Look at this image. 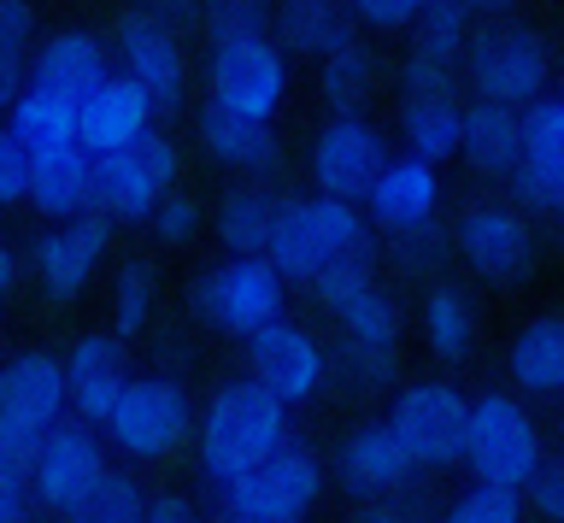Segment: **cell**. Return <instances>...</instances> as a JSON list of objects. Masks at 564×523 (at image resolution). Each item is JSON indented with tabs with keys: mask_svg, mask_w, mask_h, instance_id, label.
Here are the masks:
<instances>
[{
	"mask_svg": "<svg viewBox=\"0 0 564 523\" xmlns=\"http://www.w3.org/2000/svg\"><path fill=\"white\" fill-rule=\"evenodd\" d=\"M42 435L47 429H35L30 417H18V412L0 406V465H12V470H24V477H30L35 453H42Z\"/></svg>",
	"mask_w": 564,
	"mask_h": 523,
	"instance_id": "7bdbcfd3",
	"label": "cell"
},
{
	"mask_svg": "<svg viewBox=\"0 0 564 523\" xmlns=\"http://www.w3.org/2000/svg\"><path fill=\"white\" fill-rule=\"evenodd\" d=\"M106 77H112V47L95 30H59V36H47L30 54V83H42V89L65 95V100H83Z\"/></svg>",
	"mask_w": 564,
	"mask_h": 523,
	"instance_id": "7402d4cb",
	"label": "cell"
},
{
	"mask_svg": "<svg viewBox=\"0 0 564 523\" xmlns=\"http://www.w3.org/2000/svg\"><path fill=\"white\" fill-rule=\"evenodd\" d=\"M148 230L165 241V248H183V241H194V230H200V200L183 195V188L159 195V206L148 213Z\"/></svg>",
	"mask_w": 564,
	"mask_h": 523,
	"instance_id": "ab89813d",
	"label": "cell"
},
{
	"mask_svg": "<svg viewBox=\"0 0 564 523\" xmlns=\"http://www.w3.org/2000/svg\"><path fill=\"white\" fill-rule=\"evenodd\" d=\"M7 130L30 153L65 148V142H77V100H65V95L42 89V83H30V89L7 107Z\"/></svg>",
	"mask_w": 564,
	"mask_h": 523,
	"instance_id": "f1b7e54d",
	"label": "cell"
},
{
	"mask_svg": "<svg viewBox=\"0 0 564 523\" xmlns=\"http://www.w3.org/2000/svg\"><path fill=\"white\" fill-rule=\"evenodd\" d=\"M388 160L394 153H388V135L377 124H365L359 112H335L312 142V183H317V195L365 200Z\"/></svg>",
	"mask_w": 564,
	"mask_h": 523,
	"instance_id": "30bf717a",
	"label": "cell"
},
{
	"mask_svg": "<svg viewBox=\"0 0 564 523\" xmlns=\"http://www.w3.org/2000/svg\"><path fill=\"white\" fill-rule=\"evenodd\" d=\"M276 30L289 54H324L335 36H347V7L341 0H282L276 7Z\"/></svg>",
	"mask_w": 564,
	"mask_h": 523,
	"instance_id": "d6a6232c",
	"label": "cell"
},
{
	"mask_svg": "<svg viewBox=\"0 0 564 523\" xmlns=\"http://www.w3.org/2000/svg\"><path fill=\"white\" fill-rule=\"evenodd\" d=\"M423 336H430L435 359L465 364L476 353V301L458 283H435L423 301Z\"/></svg>",
	"mask_w": 564,
	"mask_h": 523,
	"instance_id": "4dcf8cb0",
	"label": "cell"
},
{
	"mask_svg": "<svg viewBox=\"0 0 564 523\" xmlns=\"http://www.w3.org/2000/svg\"><path fill=\"white\" fill-rule=\"evenodd\" d=\"M317 89H324V100L335 112H359L370 100V89H377V59H370V47L352 30L317 54Z\"/></svg>",
	"mask_w": 564,
	"mask_h": 523,
	"instance_id": "f546056e",
	"label": "cell"
},
{
	"mask_svg": "<svg viewBox=\"0 0 564 523\" xmlns=\"http://www.w3.org/2000/svg\"><path fill=\"white\" fill-rule=\"evenodd\" d=\"M30 54H35V47H24V42H7V36H0V112H7L12 100L30 89Z\"/></svg>",
	"mask_w": 564,
	"mask_h": 523,
	"instance_id": "bcb514c9",
	"label": "cell"
},
{
	"mask_svg": "<svg viewBox=\"0 0 564 523\" xmlns=\"http://www.w3.org/2000/svg\"><path fill=\"white\" fill-rule=\"evenodd\" d=\"M558 107H564V95H558Z\"/></svg>",
	"mask_w": 564,
	"mask_h": 523,
	"instance_id": "db71d44e",
	"label": "cell"
},
{
	"mask_svg": "<svg viewBox=\"0 0 564 523\" xmlns=\"http://www.w3.org/2000/svg\"><path fill=\"white\" fill-rule=\"evenodd\" d=\"M200 142L218 165L229 171H247V177H264V171H276V130L271 118H253V112H236V107H212L200 112Z\"/></svg>",
	"mask_w": 564,
	"mask_h": 523,
	"instance_id": "d4e9b609",
	"label": "cell"
},
{
	"mask_svg": "<svg viewBox=\"0 0 564 523\" xmlns=\"http://www.w3.org/2000/svg\"><path fill=\"white\" fill-rule=\"evenodd\" d=\"M118 65L123 77H135L141 89L153 95L159 112H176L188 95V59H183V42L171 36L165 19H153V12H123L118 24Z\"/></svg>",
	"mask_w": 564,
	"mask_h": 523,
	"instance_id": "5bb4252c",
	"label": "cell"
},
{
	"mask_svg": "<svg viewBox=\"0 0 564 523\" xmlns=\"http://www.w3.org/2000/svg\"><path fill=\"white\" fill-rule=\"evenodd\" d=\"M400 371V341H365V336H341V377L352 389H377Z\"/></svg>",
	"mask_w": 564,
	"mask_h": 523,
	"instance_id": "74e56055",
	"label": "cell"
},
{
	"mask_svg": "<svg viewBox=\"0 0 564 523\" xmlns=\"http://www.w3.org/2000/svg\"><path fill=\"white\" fill-rule=\"evenodd\" d=\"M359 523H423V512H417L412 500H405V488H400V494H382V500L370 505V512H365Z\"/></svg>",
	"mask_w": 564,
	"mask_h": 523,
	"instance_id": "681fc988",
	"label": "cell"
},
{
	"mask_svg": "<svg viewBox=\"0 0 564 523\" xmlns=\"http://www.w3.org/2000/svg\"><path fill=\"white\" fill-rule=\"evenodd\" d=\"M100 429L112 435V447L123 453V459L165 465L188 447V435H194L188 389L176 377H130V389L118 394V406Z\"/></svg>",
	"mask_w": 564,
	"mask_h": 523,
	"instance_id": "277c9868",
	"label": "cell"
},
{
	"mask_svg": "<svg viewBox=\"0 0 564 523\" xmlns=\"http://www.w3.org/2000/svg\"><path fill=\"white\" fill-rule=\"evenodd\" d=\"M506 371L523 394H541V400L564 394V318L558 312H541V318H529L518 336H511Z\"/></svg>",
	"mask_w": 564,
	"mask_h": 523,
	"instance_id": "4316f807",
	"label": "cell"
},
{
	"mask_svg": "<svg viewBox=\"0 0 564 523\" xmlns=\"http://www.w3.org/2000/svg\"><path fill=\"white\" fill-rule=\"evenodd\" d=\"M518 195L535 206V213H546V218L564 224V160H553V165L523 160V165H518Z\"/></svg>",
	"mask_w": 564,
	"mask_h": 523,
	"instance_id": "60d3db41",
	"label": "cell"
},
{
	"mask_svg": "<svg viewBox=\"0 0 564 523\" xmlns=\"http://www.w3.org/2000/svg\"><path fill=\"white\" fill-rule=\"evenodd\" d=\"M106 248H112V218L106 213H77V218H59L53 230H42L35 241V276L53 301H77L83 283L100 271Z\"/></svg>",
	"mask_w": 564,
	"mask_h": 523,
	"instance_id": "9a60e30c",
	"label": "cell"
},
{
	"mask_svg": "<svg viewBox=\"0 0 564 523\" xmlns=\"http://www.w3.org/2000/svg\"><path fill=\"white\" fill-rule=\"evenodd\" d=\"M30 165H35V153L0 124V206H24L30 200Z\"/></svg>",
	"mask_w": 564,
	"mask_h": 523,
	"instance_id": "b9f144b4",
	"label": "cell"
},
{
	"mask_svg": "<svg viewBox=\"0 0 564 523\" xmlns=\"http://www.w3.org/2000/svg\"><path fill=\"white\" fill-rule=\"evenodd\" d=\"M218 494V523H306V512L324 494V465L317 453L282 442L271 459H259L247 477H236Z\"/></svg>",
	"mask_w": 564,
	"mask_h": 523,
	"instance_id": "3957f363",
	"label": "cell"
},
{
	"mask_svg": "<svg viewBox=\"0 0 564 523\" xmlns=\"http://www.w3.org/2000/svg\"><path fill=\"white\" fill-rule=\"evenodd\" d=\"M289 442V406L253 377H229L194 429V459L212 488H229Z\"/></svg>",
	"mask_w": 564,
	"mask_h": 523,
	"instance_id": "6da1fadb",
	"label": "cell"
},
{
	"mask_svg": "<svg viewBox=\"0 0 564 523\" xmlns=\"http://www.w3.org/2000/svg\"><path fill=\"white\" fill-rule=\"evenodd\" d=\"M0 406L30 417L35 429H53L70 412V382L65 359L53 353H18L12 364H0Z\"/></svg>",
	"mask_w": 564,
	"mask_h": 523,
	"instance_id": "cb8c5ba5",
	"label": "cell"
},
{
	"mask_svg": "<svg viewBox=\"0 0 564 523\" xmlns=\"http://www.w3.org/2000/svg\"><path fill=\"white\" fill-rule=\"evenodd\" d=\"M400 135H405V153L417 160H453L458 142H465V107H458L453 89H435V95H405L400 107Z\"/></svg>",
	"mask_w": 564,
	"mask_h": 523,
	"instance_id": "83f0119b",
	"label": "cell"
},
{
	"mask_svg": "<svg viewBox=\"0 0 564 523\" xmlns=\"http://www.w3.org/2000/svg\"><path fill=\"white\" fill-rule=\"evenodd\" d=\"M324 347H317L312 329H300L289 318H271L259 324L253 336H247V377L264 382L282 406H300V400H312L324 389Z\"/></svg>",
	"mask_w": 564,
	"mask_h": 523,
	"instance_id": "4fadbf2b",
	"label": "cell"
},
{
	"mask_svg": "<svg viewBox=\"0 0 564 523\" xmlns=\"http://www.w3.org/2000/svg\"><path fill=\"white\" fill-rule=\"evenodd\" d=\"M458 253L488 283H523L535 271V230L511 206H470L458 218Z\"/></svg>",
	"mask_w": 564,
	"mask_h": 523,
	"instance_id": "2e32d148",
	"label": "cell"
},
{
	"mask_svg": "<svg viewBox=\"0 0 564 523\" xmlns=\"http://www.w3.org/2000/svg\"><path fill=\"white\" fill-rule=\"evenodd\" d=\"M276 200L282 195H271L264 183H236L218 200V241L229 253H264L271 224H276Z\"/></svg>",
	"mask_w": 564,
	"mask_h": 523,
	"instance_id": "1f68e13d",
	"label": "cell"
},
{
	"mask_svg": "<svg viewBox=\"0 0 564 523\" xmlns=\"http://www.w3.org/2000/svg\"><path fill=\"white\" fill-rule=\"evenodd\" d=\"M465 7H470V12H506L511 0H465Z\"/></svg>",
	"mask_w": 564,
	"mask_h": 523,
	"instance_id": "f5cc1de1",
	"label": "cell"
},
{
	"mask_svg": "<svg viewBox=\"0 0 564 523\" xmlns=\"http://www.w3.org/2000/svg\"><path fill=\"white\" fill-rule=\"evenodd\" d=\"M153 118H159L153 95L141 89L135 77L112 72L100 89H88V95L77 100V142H83L88 153H112V148H123V142H135V135H148Z\"/></svg>",
	"mask_w": 564,
	"mask_h": 523,
	"instance_id": "d6986e66",
	"label": "cell"
},
{
	"mask_svg": "<svg viewBox=\"0 0 564 523\" xmlns=\"http://www.w3.org/2000/svg\"><path fill=\"white\" fill-rule=\"evenodd\" d=\"M441 523H523V488H500V482H470L465 494L447 505Z\"/></svg>",
	"mask_w": 564,
	"mask_h": 523,
	"instance_id": "8d00e7d4",
	"label": "cell"
},
{
	"mask_svg": "<svg viewBox=\"0 0 564 523\" xmlns=\"http://www.w3.org/2000/svg\"><path fill=\"white\" fill-rule=\"evenodd\" d=\"M458 153H465L470 171H482V177H518V165H523V107L476 95V107H465V142H458Z\"/></svg>",
	"mask_w": 564,
	"mask_h": 523,
	"instance_id": "484cf974",
	"label": "cell"
},
{
	"mask_svg": "<svg viewBox=\"0 0 564 523\" xmlns=\"http://www.w3.org/2000/svg\"><path fill=\"white\" fill-rule=\"evenodd\" d=\"M153 288H159V276H153V265H141V259L118 271V318H112V329H118L123 341L148 329V318H153Z\"/></svg>",
	"mask_w": 564,
	"mask_h": 523,
	"instance_id": "f35d334b",
	"label": "cell"
},
{
	"mask_svg": "<svg viewBox=\"0 0 564 523\" xmlns=\"http://www.w3.org/2000/svg\"><path fill=\"white\" fill-rule=\"evenodd\" d=\"M546 459L541 453V429L529 406L518 394H482L470 400V447L465 465L476 470V482H500V488H523L535 477V465Z\"/></svg>",
	"mask_w": 564,
	"mask_h": 523,
	"instance_id": "8992f818",
	"label": "cell"
},
{
	"mask_svg": "<svg viewBox=\"0 0 564 523\" xmlns=\"http://www.w3.org/2000/svg\"><path fill=\"white\" fill-rule=\"evenodd\" d=\"M12 283H18V253L7 248V241H0V294H7Z\"/></svg>",
	"mask_w": 564,
	"mask_h": 523,
	"instance_id": "816d5d0a",
	"label": "cell"
},
{
	"mask_svg": "<svg viewBox=\"0 0 564 523\" xmlns=\"http://www.w3.org/2000/svg\"><path fill=\"white\" fill-rule=\"evenodd\" d=\"M88 200H95V153H88L83 142L35 153V165H30V206L47 224L88 213Z\"/></svg>",
	"mask_w": 564,
	"mask_h": 523,
	"instance_id": "603a6c76",
	"label": "cell"
},
{
	"mask_svg": "<svg viewBox=\"0 0 564 523\" xmlns=\"http://www.w3.org/2000/svg\"><path fill=\"white\" fill-rule=\"evenodd\" d=\"M388 424L405 442L417 470H453L465 465V447H470V400L453 389V382H412L400 389Z\"/></svg>",
	"mask_w": 564,
	"mask_h": 523,
	"instance_id": "52a82bcc",
	"label": "cell"
},
{
	"mask_svg": "<svg viewBox=\"0 0 564 523\" xmlns=\"http://www.w3.org/2000/svg\"><path fill=\"white\" fill-rule=\"evenodd\" d=\"M470 47V7L465 0H430L412 19V54H405V95L453 89Z\"/></svg>",
	"mask_w": 564,
	"mask_h": 523,
	"instance_id": "e0dca14e",
	"label": "cell"
},
{
	"mask_svg": "<svg viewBox=\"0 0 564 523\" xmlns=\"http://www.w3.org/2000/svg\"><path fill=\"white\" fill-rule=\"evenodd\" d=\"M176 142L171 135H135V142H123L112 153H95V200H88V213H106L118 224H148V213L159 206V195H171L176 188Z\"/></svg>",
	"mask_w": 564,
	"mask_h": 523,
	"instance_id": "5b68a950",
	"label": "cell"
},
{
	"mask_svg": "<svg viewBox=\"0 0 564 523\" xmlns=\"http://www.w3.org/2000/svg\"><path fill=\"white\" fill-rule=\"evenodd\" d=\"M106 470L112 465H106V447H100L95 424L59 417V424L42 435V453H35V465H30V488H35V500H42L47 512H70Z\"/></svg>",
	"mask_w": 564,
	"mask_h": 523,
	"instance_id": "8fae6325",
	"label": "cell"
},
{
	"mask_svg": "<svg viewBox=\"0 0 564 523\" xmlns=\"http://www.w3.org/2000/svg\"><path fill=\"white\" fill-rule=\"evenodd\" d=\"M65 382H70V412L100 429L112 417L118 394L130 389V347H123L118 329H88V336H77V347L65 359Z\"/></svg>",
	"mask_w": 564,
	"mask_h": 523,
	"instance_id": "ac0fdd59",
	"label": "cell"
},
{
	"mask_svg": "<svg viewBox=\"0 0 564 523\" xmlns=\"http://www.w3.org/2000/svg\"><path fill=\"white\" fill-rule=\"evenodd\" d=\"M341 324V336H365V341H400V306L382 283H365L347 306L329 312Z\"/></svg>",
	"mask_w": 564,
	"mask_h": 523,
	"instance_id": "836d02e7",
	"label": "cell"
},
{
	"mask_svg": "<svg viewBox=\"0 0 564 523\" xmlns=\"http://www.w3.org/2000/svg\"><path fill=\"white\" fill-rule=\"evenodd\" d=\"M65 523H141V488L123 477V470H106V477L65 512Z\"/></svg>",
	"mask_w": 564,
	"mask_h": 523,
	"instance_id": "d590c367",
	"label": "cell"
},
{
	"mask_svg": "<svg viewBox=\"0 0 564 523\" xmlns=\"http://www.w3.org/2000/svg\"><path fill=\"white\" fill-rule=\"evenodd\" d=\"M365 206H370V218H377L388 236L435 224V206H441V177H435V165L417 160V153H405V160H388L382 177L370 183Z\"/></svg>",
	"mask_w": 564,
	"mask_h": 523,
	"instance_id": "ffe728a7",
	"label": "cell"
},
{
	"mask_svg": "<svg viewBox=\"0 0 564 523\" xmlns=\"http://www.w3.org/2000/svg\"><path fill=\"white\" fill-rule=\"evenodd\" d=\"M141 12H153V19H165V24H176V19H188V12H200V0H135Z\"/></svg>",
	"mask_w": 564,
	"mask_h": 523,
	"instance_id": "f907efd6",
	"label": "cell"
},
{
	"mask_svg": "<svg viewBox=\"0 0 564 523\" xmlns=\"http://www.w3.org/2000/svg\"><path fill=\"white\" fill-rule=\"evenodd\" d=\"M264 259L289 276V283H312L335 259H370V230L352 200L335 195H282L276 224L264 241Z\"/></svg>",
	"mask_w": 564,
	"mask_h": 523,
	"instance_id": "7a4b0ae2",
	"label": "cell"
},
{
	"mask_svg": "<svg viewBox=\"0 0 564 523\" xmlns=\"http://www.w3.org/2000/svg\"><path fill=\"white\" fill-rule=\"evenodd\" d=\"M212 100L253 118H276L282 95H289V59H282V42L253 36V42H224L212 47Z\"/></svg>",
	"mask_w": 564,
	"mask_h": 523,
	"instance_id": "7c38bea8",
	"label": "cell"
},
{
	"mask_svg": "<svg viewBox=\"0 0 564 523\" xmlns=\"http://www.w3.org/2000/svg\"><path fill=\"white\" fill-rule=\"evenodd\" d=\"M423 7H430V0H352L359 24H370V30H412V19Z\"/></svg>",
	"mask_w": 564,
	"mask_h": 523,
	"instance_id": "f6af8a7d",
	"label": "cell"
},
{
	"mask_svg": "<svg viewBox=\"0 0 564 523\" xmlns=\"http://www.w3.org/2000/svg\"><path fill=\"white\" fill-rule=\"evenodd\" d=\"M465 77L482 100H506V107H529V100L546 95V77H553V54L535 30L523 24H494L465 47Z\"/></svg>",
	"mask_w": 564,
	"mask_h": 523,
	"instance_id": "ba28073f",
	"label": "cell"
},
{
	"mask_svg": "<svg viewBox=\"0 0 564 523\" xmlns=\"http://www.w3.org/2000/svg\"><path fill=\"white\" fill-rule=\"evenodd\" d=\"M141 523H206V517L194 512L183 494H159V500L141 505Z\"/></svg>",
	"mask_w": 564,
	"mask_h": 523,
	"instance_id": "c3c4849f",
	"label": "cell"
},
{
	"mask_svg": "<svg viewBox=\"0 0 564 523\" xmlns=\"http://www.w3.org/2000/svg\"><path fill=\"white\" fill-rule=\"evenodd\" d=\"M282 288H289V276L264 253H229L218 271L200 276L194 301H200V312L224 336H253L259 324L282 318Z\"/></svg>",
	"mask_w": 564,
	"mask_h": 523,
	"instance_id": "9c48e42d",
	"label": "cell"
},
{
	"mask_svg": "<svg viewBox=\"0 0 564 523\" xmlns=\"http://www.w3.org/2000/svg\"><path fill=\"white\" fill-rule=\"evenodd\" d=\"M523 505H535L546 523H564V453L535 465V477L523 482Z\"/></svg>",
	"mask_w": 564,
	"mask_h": 523,
	"instance_id": "ee69618b",
	"label": "cell"
},
{
	"mask_svg": "<svg viewBox=\"0 0 564 523\" xmlns=\"http://www.w3.org/2000/svg\"><path fill=\"white\" fill-rule=\"evenodd\" d=\"M200 24H206V42L224 47V42L271 36L276 12H271V0H206V7H200Z\"/></svg>",
	"mask_w": 564,
	"mask_h": 523,
	"instance_id": "e575fe53",
	"label": "cell"
},
{
	"mask_svg": "<svg viewBox=\"0 0 564 523\" xmlns=\"http://www.w3.org/2000/svg\"><path fill=\"white\" fill-rule=\"evenodd\" d=\"M30 505H35L30 477L12 465H0V523H30Z\"/></svg>",
	"mask_w": 564,
	"mask_h": 523,
	"instance_id": "7dc6e473",
	"label": "cell"
},
{
	"mask_svg": "<svg viewBox=\"0 0 564 523\" xmlns=\"http://www.w3.org/2000/svg\"><path fill=\"white\" fill-rule=\"evenodd\" d=\"M335 470H341V482L359 500H382V494H400L417 465H412V453H405V442L394 435V424H359L341 442Z\"/></svg>",
	"mask_w": 564,
	"mask_h": 523,
	"instance_id": "44dd1931",
	"label": "cell"
}]
</instances>
